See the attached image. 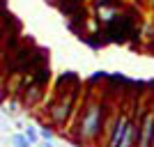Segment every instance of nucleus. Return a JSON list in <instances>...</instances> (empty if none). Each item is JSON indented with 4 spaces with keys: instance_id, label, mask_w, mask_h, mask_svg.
Returning a JSON list of instances; mask_svg holds the SVG:
<instances>
[{
    "instance_id": "nucleus-9",
    "label": "nucleus",
    "mask_w": 154,
    "mask_h": 147,
    "mask_svg": "<svg viewBox=\"0 0 154 147\" xmlns=\"http://www.w3.org/2000/svg\"><path fill=\"white\" fill-rule=\"evenodd\" d=\"M35 147H55V145H53V140H44V142H39V145H35Z\"/></svg>"
},
{
    "instance_id": "nucleus-4",
    "label": "nucleus",
    "mask_w": 154,
    "mask_h": 147,
    "mask_svg": "<svg viewBox=\"0 0 154 147\" xmlns=\"http://www.w3.org/2000/svg\"><path fill=\"white\" fill-rule=\"evenodd\" d=\"M127 127H129V120L122 115L120 120H117V124H115V131H113V138H110V147H120V142H122V138H124Z\"/></svg>"
},
{
    "instance_id": "nucleus-8",
    "label": "nucleus",
    "mask_w": 154,
    "mask_h": 147,
    "mask_svg": "<svg viewBox=\"0 0 154 147\" xmlns=\"http://www.w3.org/2000/svg\"><path fill=\"white\" fill-rule=\"evenodd\" d=\"M5 108H7V113H16V101H7Z\"/></svg>"
},
{
    "instance_id": "nucleus-5",
    "label": "nucleus",
    "mask_w": 154,
    "mask_h": 147,
    "mask_svg": "<svg viewBox=\"0 0 154 147\" xmlns=\"http://www.w3.org/2000/svg\"><path fill=\"white\" fill-rule=\"evenodd\" d=\"M9 145H12V147H35L26 138V133H12V136H9Z\"/></svg>"
},
{
    "instance_id": "nucleus-7",
    "label": "nucleus",
    "mask_w": 154,
    "mask_h": 147,
    "mask_svg": "<svg viewBox=\"0 0 154 147\" xmlns=\"http://www.w3.org/2000/svg\"><path fill=\"white\" fill-rule=\"evenodd\" d=\"M39 138H42V140H53V131L48 127H42L39 129Z\"/></svg>"
},
{
    "instance_id": "nucleus-3",
    "label": "nucleus",
    "mask_w": 154,
    "mask_h": 147,
    "mask_svg": "<svg viewBox=\"0 0 154 147\" xmlns=\"http://www.w3.org/2000/svg\"><path fill=\"white\" fill-rule=\"evenodd\" d=\"M152 136H154V113H149V115H145V120L138 124L140 147H152Z\"/></svg>"
},
{
    "instance_id": "nucleus-6",
    "label": "nucleus",
    "mask_w": 154,
    "mask_h": 147,
    "mask_svg": "<svg viewBox=\"0 0 154 147\" xmlns=\"http://www.w3.org/2000/svg\"><path fill=\"white\" fill-rule=\"evenodd\" d=\"M23 133H26V138L32 142V145H39V131H35V127H26Z\"/></svg>"
},
{
    "instance_id": "nucleus-2",
    "label": "nucleus",
    "mask_w": 154,
    "mask_h": 147,
    "mask_svg": "<svg viewBox=\"0 0 154 147\" xmlns=\"http://www.w3.org/2000/svg\"><path fill=\"white\" fill-rule=\"evenodd\" d=\"M99 127H101V110H99V106H92V108H88V113L83 115V136L85 138L97 136Z\"/></svg>"
},
{
    "instance_id": "nucleus-1",
    "label": "nucleus",
    "mask_w": 154,
    "mask_h": 147,
    "mask_svg": "<svg viewBox=\"0 0 154 147\" xmlns=\"http://www.w3.org/2000/svg\"><path fill=\"white\" fill-rule=\"evenodd\" d=\"M131 30H134V21H131V19H127V16H122V19H113V21H108L106 37H108L110 41H124L127 35H131Z\"/></svg>"
}]
</instances>
